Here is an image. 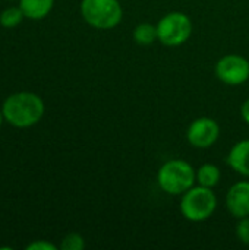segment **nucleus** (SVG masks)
Here are the masks:
<instances>
[{
	"mask_svg": "<svg viewBox=\"0 0 249 250\" xmlns=\"http://www.w3.org/2000/svg\"><path fill=\"white\" fill-rule=\"evenodd\" d=\"M4 120L16 129H28L35 126L44 116L45 105L43 98L29 91L10 94L1 104Z\"/></svg>",
	"mask_w": 249,
	"mask_h": 250,
	"instance_id": "f257e3e1",
	"label": "nucleus"
},
{
	"mask_svg": "<svg viewBox=\"0 0 249 250\" xmlns=\"http://www.w3.org/2000/svg\"><path fill=\"white\" fill-rule=\"evenodd\" d=\"M197 182V170L185 160H169L157 173V183L160 189L172 196H182Z\"/></svg>",
	"mask_w": 249,
	"mask_h": 250,
	"instance_id": "f03ea898",
	"label": "nucleus"
},
{
	"mask_svg": "<svg viewBox=\"0 0 249 250\" xmlns=\"http://www.w3.org/2000/svg\"><path fill=\"white\" fill-rule=\"evenodd\" d=\"M181 214L191 223H203L211 218L217 209V196L210 188L192 186L182 195Z\"/></svg>",
	"mask_w": 249,
	"mask_h": 250,
	"instance_id": "7ed1b4c3",
	"label": "nucleus"
},
{
	"mask_svg": "<svg viewBox=\"0 0 249 250\" xmlns=\"http://www.w3.org/2000/svg\"><path fill=\"white\" fill-rule=\"evenodd\" d=\"M82 19L92 28L107 31L116 28L123 18V9L119 0H81Z\"/></svg>",
	"mask_w": 249,
	"mask_h": 250,
	"instance_id": "20e7f679",
	"label": "nucleus"
},
{
	"mask_svg": "<svg viewBox=\"0 0 249 250\" xmlns=\"http://www.w3.org/2000/svg\"><path fill=\"white\" fill-rule=\"evenodd\" d=\"M192 34L191 18L179 10L166 13L157 22L158 41L166 47H179L185 44Z\"/></svg>",
	"mask_w": 249,
	"mask_h": 250,
	"instance_id": "39448f33",
	"label": "nucleus"
},
{
	"mask_svg": "<svg viewBox=\"0 0 249 250\" xmlns=\"http://www.w3.org/2000/svg\"><path fill=\"white\" fill-rule=\"evenodd\" d=\"M216 76L226 85L238 86L249 79V60L241 54H226L216 63Z\"/></svg>",
	"mask_w": 249,
	"mask_h": 250,
	"instance_id": "423d86ee",
	"label": "nucleus"
},
{
	"mask_svg": "<svg viewBox=\"0 0 249 250\" xmlns=\"http://www.w3.org/2000/svg\"><path fill=\"white\" fill-rule=\"evenodd\" d=\"M220 136V126L219 123L207 116L195 119L188 130L186 139L188 142L197 149H208L211 148Z\"/></svg>",
	"mask_w": 249,
	"mask_h": 250,
	"instance_id": "0eeeda50",
	"label": "nucleus"
},
{
	"mask_svg": "<svg viewBox=\"0 0 249 250\" xmlns=\"http://www.w3.org/2000/svg\"><path fill=\"white\" fill-rule=\"evenodd\" d=\"M226 208L236 220L249 217V180H241L230 186L226 195Z\"/></svg>",
	"mask_w": 249,
	"mask_h": 250,
	"instance_id": "6e6552de",
	"label": "nucleus"
},
{
	"mask_svg": "<svg viewBox=\"0 0 249 250\" xmlns=\"http://www.w3.org/2000/svg\"><path fill=\"white\" fill-rule=\"evenodd\" d=\"M226 163L233 171L249 179V139H242L230 148Z\"/></svg>",
	"mask_w": 249,
	"mask_h": 250,
	"instance_id": "1a4fd4ad",
	"label": "nucleus"
},
{
	"mask_svg": "<svg viewBox=\"0 0 249 250\" xmlns=\"http://www.w3.org/2000/svg\"><path fill=\"white\" fill-rule=\"evenodd\" d=\"M56 0H19V7L22 9L26 19L41 21L50 15L54 7Z\"/></svg>",
	"mask_w": 249,
	"mask_h": 250,
	"instance_id": "9d476101",
	"label": "nucleus"
},
{
	"mask_svg": "<svg viewBox=\"0 0 249 250\" xmlns=\"http://www.w3.org/2000/svg\"><path fill=\"white\" fill-rule=\"evenodd\" d=\"M222 180V171L216 164L205 163L197 170V183L204 188L214 189Z\"/></svg>",
	"mask_w": 249,
	"mask_h": 250,
	"instance_id": "9b49d317",
	"label": "nucleus"
},
{
	"mask_svg": "<svg viewBox=\"0 0 249 250\" xmlns=\"http://www.w3.org/2000/svg\"><path fill=\"white\" fill-rule=\"evenodd\" d=\"M132 37H134V41L138 45H142V47L151 45L154 41L158 40V37H157V25H153L150 22H142V23H139V25H136L134 28Z\"/></svg>",
	"mask_w": 249,
	"mask_h": 250,
	"instance_id": "f8f14e48",
	"label": "nucleus"
},
{
	"mask_svg": "<svg viewBox=\"0 0 249 250\" xmlns=\"http://www.w3.org/2000/svg\"><path fill=\"white\" fill-rule=\"evenodd\" d=\"M23 19L25 15L19 6H9L0 12V25L6 29L16 28Z\"/></svg>",
	"mask_w": 249,
	"mask_h": 250,
	"instance_id": "ddd939ff",
	"label": "nucleus"
},
{
	"mask_svg": "<svg viewBox=\"0 0 249 250\" xmlns=\"http://www.w3.org/2000/svg\"><path fill=\"white\" fill-rule=\"evenodd\" d=\"M85 248V240L79 233H69L60 242V250H82Z\"/></svg>",
	"mask_w": 249,
	"mask_h": 250,
	"instance_id": "4468645a",
	"label": "nucleus"
},
{
	"mask_svg": "<svg viewBox=\"0 0 249 250\" xmlns=\"http://www.w3.org/2000/svg\"><path fill=\"white\" fill-rule=\"evenodd\" d=\"M236 236L242 245L249 246V217L239 218L236 226Z\"/></svg>",
	"mask_w": 249,
	"mask_h": 250,
	"instance_id": "2eb2a0df",
	"label": "nucleus"
},
{
	"mask_svg": "<svg viewBox=\"0 0 249 250\" xmlns=\"http://www.w3.org/2000/svg\"><path fill=\"white\" fill-rule=\"evenodd\" d=\"M26 250H57V246L47 240H34L26 245Z\"/></svg>",
	"mask_w": 249,
	"mask_h": 250,
	"instance_id": "dca6fc26",
	"label": "nucleus"
},
{
	"mask_svg": "<svg viewBox=\"0 0 249 250\" xmlns=\"http://www.w3.org/2000/svg\"><path fill=\"white\" fill-rule=\"evenodd\" d=\"M241 117L247 125H249V98H247L241 105Z\"/></svg>",
	"mask_w": 249,
	"mask_h": 250,
	"instance_id": "f3484780",
	"label": "nucleus"
},
{
	"mask_svg": "<svg viewBox=\"0 0 249 250\" xmlns=\"http://www.w3.org/2000/svg\"><path fill=\"white\" fill-rule=\"evenodd\" d=\"M6 120H4V116H3V111H1V108H0V129H1V126H3V123H4Z\"/></svg>",
	"mask_w": 249,
	"mask_h": 250,
	"instance_id": "a211bd4d",
	"label": "nucleus"
},
{
	"mask_svg": "<svg viewBox=\"0 0 249 250\" xmlns=\"http://www.w3.org/2000/svg\"><path fill=\"white\" fill-rule=\"evenodd\" d=\"M9 1H15V0H9Z\"/></svg>",
	"mask_w": 249,
	"mask_h": 250,
	"instance_id": "6ab92c4d",
	"label": "nucleus"
}]
</instances>
